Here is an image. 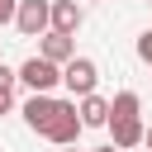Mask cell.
<instances>
[{"label":"cell","mask_w":152,"mask_h":152,"mask_svg":"<svg viewBox=\"0 0 152 152\" xmlns=\"http://www.w3.org/2000/svg\"><path fill=\"white\" fill-rule=\"evenodd\" d=\"M43 138H48V142H57V147H76V138H81V114H76V100H57V109H52V119H48Z\"/></svg>","instance_id":"6da1fadb"},{"label":"cell","mask_w":152,"mask_h":152,"mask_svg":"<svg viewBox=\"0 0 152 152\" xmlns=\"http://www.w3.org/2000/svg\"><path fill=\"white\" fill-rule=\"evenodd\" d=\"M62 86L71 90V100L95 95V86H100V66H95L90 57H71V62L62 66Z\"/></svg>","instance_id":"7a4b0ae2"},{"label":"cell","mask_w":152,"mask_h":152,"mask_svg":"<svg viewBox=\"0 0 152 152\" xmlns=\"http://www.w3.org/2000/svg\"><path fill=\"white\" fill-rule=\"evenodd\" d=\"M19 81H24L33 95H52V90L62 86V66H52L48 57H28V62L19 66Z\"/></svg>","instance_id":"3957f363"},{"label":"cell","mask_w":152,"mask_h":152,"mask_svg":"<svg viewBox=\"0 0 152 152\" xmlns=\"http://www.w3.org/2000/svg\"><path fill=\"white\" fill-rule=\"evenodd\" d=\"M52 24V0H19V14H14V28L24 38H43Z\"/></svg>","instance_id":"277c9868"},{"label":"cell","mask_w":152,"mask_h":152,"mask_svg":"<svg viewBox=\"0 0 152 152\" xmlns=\"http://www.w3.org/2000/svg\"><path fill=\"white\" fill-rule=\"evenodd\" d=\"M86 24V10H81V0H52V33H66V38H76V28Z\"/></svg>","instance_id":"5b68a950"},{"label":"cell","mask_w":152,"mask_h":152,"mask_svg":"<svg viewBox=\"0 0 152 152\" xmlns=\"http://www.w3.org/2000/svg\"><path fill=\"white\" fill-rule=\"evenodd\" d=\"M38 57H48L52 66H66V62L76 57V43H71L66 33H52V28H48V33H43V43H38Z\"/></svg>","instance_id":"8992f818"},{"label":"cell","mask_w":152,"mask_h":152,"mask_svg":"<svg viewBox=\"0 0 152 152\" xmlns=\"http://www.w3.org/2000/svg\"><path fill=\"white\" fill-rule=\"evenodd\" d=\"M76 114H81V128H104L109 124V100L104 95H86V100H76Z\"/></svg>","instance_id":"52a82bcc"},{"label":"cell","mask_w":152,"mask_h":152,"mask_svg":"<svg viewBox=\"0 0 152 152\" xmlns=\"http://www.w3.org/2000/svg\"><path fill=\"white\" fill-rule=\"evenodd\" d=\"M52 109H57V100H52V95H28V100H24V124H28L33 133H43V128H48V119H52Z\"/></svg>","instance_id":"ba28073f"},{"label":"cell","mask_w":152,"mask_h":152,"mask_svg":"<svg viewBox=\"0 0 152 152\" xmlns=\"http://www.w3.org/2000/svg\"><path fill=\"white\" fill-rule=\"evenodd\" d=\"M109 133H114V147L128 152L142 142V119H109Z\"/></svg>","instance_id":"9c48e42d"},{"label":"cell","mask_w":152,"mask_h":152,"mask_svg":"<svg viewBox=\"0 0 152 152\" xmlns=\"http://www.w3.org/2000/svg\"><path fill=\"white\" fill-rule=\"evenodd\" d=\"M138 109H142L138 90H119V95L109 100V119H138Z\"/></svg>","instance_id":"30bf717a"},{"label":"cell","mask_w":152,"mask_h":152,"mask_svg":"<svg viewBox=\"0 0 152 152\" xmlns=\"http://www.w3.org/2000/svg\"><path fill=\"white\" fill-rule=\"evenodd\" d=\"M14 81H19V71H10L5 62H0V114H10V104H14Z\"/></svg>","instance_id":"8fae6325"},{"label":"cell","mask_w":152,"mask_h":152,"mask_svg":"<svg viewBox=\"0 0 152 152\" xmlns=\"http://www.w3.org/2000/svg\"><path fill=\"white\" fill-rule=\"evenodd\" d=\"M138 57L152 66V28H147V33H138Z\"/></svg>","instance_id":"7c38bea8"},{"label":"cell","mask_w":152,"mask_h":152,"mask_svg":"<svg viewBox=\"0 0 152 152\" xmlns=\"http://www.w3.org/2000/svg\"><path fill=\"white\" fill-rule=\"evenodd\" d=\"M14 14H19V0H0V28L14 24Z\"/></svg>","instance_id":"4fadbf2b"},{"label":"cell","mask_w":152,"mask_h":152,"mask_svg":"<svg viewBox=\"0 0 152 152\" xmlns=\"http://www.w3.org/2000/svg\"><path fill=\"white\" fill-rule=\"evenodd\" d=\"M95 152H119V147H114V142H104V147H95Z\"/></svg>","instance_id":"5bb4252c"},{"label":"cell","mask_w":152,"mask_h":152,"mask_svg":"<svg viewBox=\"0 0 152 152\" xmlns=\"http://www.w3.org/2000/svg\"><path fill=\"white\" fill-rule=\"evenodd\" d=\"M142 142H147V147H152V128H142Z\"/></svg>","instance_id":"9a60e30c"},{"label":"cell","mask_w":152,"mask_h":152,"mask_svg":"<svg viewBox=\"0 0 152 152\" xmlns=\"http://www.w3.org/2000/svg\"><path fill=\"white\" fill-rule=\"evenodd\" d=\"M62 152H81V147H62Z\"/></svg>","instance_id":"2e32d148"},{"label":"cell","mask_w":152,"mask_h":152,"mask_svg":"<svg viewBox=\"0 0 152 152\" xmlns=\"http://www.w3.org/2000/svg\"><path fill=\"white\" fill-rule=\"evenodd\" d=\"M147 5H152V0H147Z\"/></svg>","instance_id":"e0dca14e"}]
</instances>
